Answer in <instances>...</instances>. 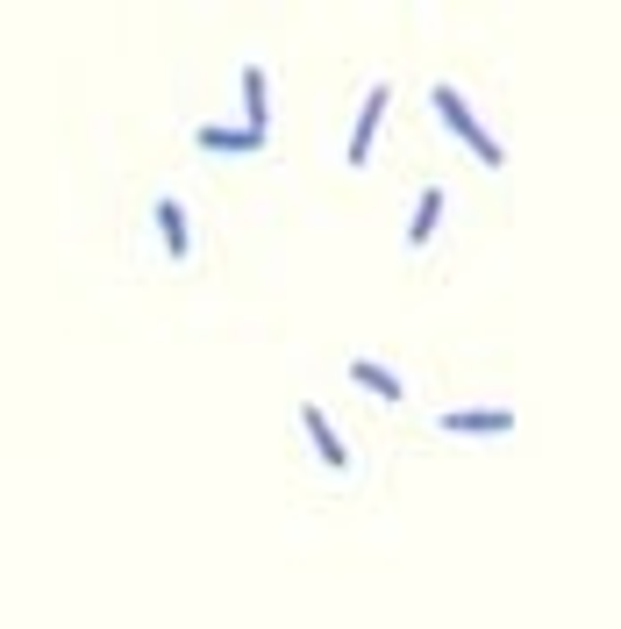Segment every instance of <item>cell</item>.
Listing matches in <instances>:
<instances>
[{"label":"cell","instance_id":"6da1fadb","mask_svg":"<svg viewBox=\"0 0 621 629\" xmlns=\"http://www.w3.org/2000/svg\"><path fill=\"white\" fill-rule=\"evenodd\" d=\"M428 100H436V115H443V122H451V129H457L472 150H479V165H507V158H500V144H493V136L472 122V108H464V94H457V87H436Z\"/></svg>","mask_w":621,"mask_h":629},{"label":"cell","instance_id":"7a4b0ae2","mask_svg":"<svg viewBox=\"0 0 621 629\" xmlns=\"http://www.w3.org/2000/svg\"><path fill=\"white\" fill-rule=\"evenodd\" d=\"M443 430H457V436H500V430H514V415H500V407H457V415H443Z\"/></svg>","mask_w":621,"mask_h":629},{"label":"cell","instance_id":"3957f363","mask_svg":"<svg viewBox=\"0 0 621 629\" xmlns=\"http://www.w3.org/2000/svg\"><path fill=\"white\" fill-rule=\"evenodd\" d=\"M378 115H386V87L365 94V108H357V136H351V165L372 158V136H378Z\"/></svg>","mask_w":621,"mask_h":629},{"label":"cell","instance_id":"277c9868","mask_svg":"<svg viewBox=\"0 0 621 629\" xmlns=\"http://www.w3.org/2000/svg\"><path fill=\"white\" fill-rule=\"evenodd\" d=\"M257 144H265L257 129H221V122L200 129V150H257Z\"/></svg>","mask_w":621,"mask_h":629},{"label":"cell","instance_id":"5b68a950","mask_svg":"<svg viewBox=\"0 0 621 629\" xmlns=\"http://www.w3.org/2000/svg\"><path fill=\"white\" fill-rule=\"evenodd\" d=\"M436 223H443V194L428 186V194L414 200V223H407V236H414V244H428V236H436Z\"/></svg>","mask_w":621,"mask_h":629},{"label":"cell","instance_id":"8992f818","mask_svg":"<svg viewBox=\"0 0 621 629\" xmlns=\"http://www.w3.org/2000/svg\"><path fill=\"white\" fill-rule=\"evenodd\" d=\"M307 436H315V451L329 458V465H343V458H351V451L336 444V430H329V415H322V407H307Z\"/></svg>","mask_w":621,"mask_h":629},{"label":"cell","instance_id":"52a82bcc","mask_svg":"<svg viewBox=\"0 0 621 629\" xmlns=\"http://www.w3.org/2000/svg\"><path fill=\"white\" fill-rule=\"evenodd\" d=\"M351 372H357V386H372V394H386V401H401V380H393V372H386V365H372V358H357Z\"/></svg>","mask_w":621,"mask_h":629},{"label":"cell","instance_id":"ba28073f","mask_svg":"<svg viewBox=\"0 0 621 629\" xmlns=\"http://www.w3.org/2000/svg\"><path fill=\"white\" fill-rule=\"evenodd\" d=\"M244 108H250V129L265 136V115H272V108H265V72H257V65L244 72Z\"/></svg>","mask_w":621,"mask_h":629},{"label":"cell","instance_id":"9c48e42d","mask_svg":"<svg viewBox=\"0 0 621 629\" xmlns=\"http://www.w3.org/2000/svg\"><path fill=\"white\" fill-rule=\"evenodd\" d=\"M158 229H165V250L179 258V250H186V215H179V200H165V208H158Z\"/></svg>","mask_w":621,"mask_h":629}]
</instances>
